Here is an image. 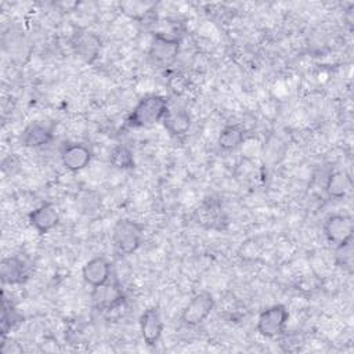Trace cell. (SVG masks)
Wrapping results in <instances>:
<instances>
[{
    "mask_svg": "<svg viewBox=\"0 0 354 354\" xmlns=\"http://www.w3.org/2000/svg\"><path fill=\"white\" fill-rule=\"evenodd\" d=\"M169 111V101L159 94L144 95L127 116L130 127H149L163 120Z\"/></svg>",
    "mask_w": 354,
    "mask_h": 354,
    "instance_id": "6da1fadb",
    "label": "cell"
},
{
    "mask_svg": "<svg viewBox=\"0 0 354 354\" xmlns=\"http://www.w3.org/2000/svg\"><path fill=\"white\" fill-rule=\"evenodd\" d=\"M144 241V227L130 218H120L112 230V243L119 254L134 253Z\"/></svg>",
    "mask_w": 354,
    "mask_h": 354,
    "instance_id": "7a4b0ae2",
    "label": "cell"
},
{
    "mask_svg": "<svg viewBox=\"0 0 354 354\" xmlns=\"http://www.w3.org/2000/svg\"><path fill=\"white\" fill-rule=\"evenodd\" d=\"M289 319V313L283 304H274L259 314L256 329L268 339L282 336L285 333Z\"/></svg>",
    "mask_w": 354,
    "mask_h": 354,
    "instance_id": "3957f363",
    "label": "cell"
},
{
    "mask_svg": "<svg viewBox=\"0 0 354 354\" xmlns=\"http://www.w3.org/2000/svg\"><path fill=\"white\" fill-rule=\"evenodd\" d=\"M216 306V300L213 295L207 290H202L196 293L188 304L181 311V322L187 326H196L201 325L213 311Z\"/></svg>",
    "mask_w": 354,
    "mask_h": 354,
    "instance_id": "277c9868",
    "label": "cell"
},
{
    "mask_svg": "<svg viewBox=\"0 0 354 354\" xmlns=\"http://www.w3.org/2000/svg\"><path fill=\"white\" fill-rule=\"evenodd\" d=\"M180 39L166 36L165 33H155L149 44L148 55L151 61L159 66H170L178 55Z\"/></svg>",
    "mask_w": 354,
    "mask_h": 354,
    "instance_id": "5b68a950",
    "label": "cell"
},
{
    "mask_svg": "<svg viewBox=\"0 0 354 354\" xmlns=\"http://www.w3.org/2000/svg\"><path fill=\"white\" fill-rule=\"evenodd\" d=\"M91 301L98 310H113L124 301V292L118 281L109 279L105 283L93 288Z\"/></svg>",
    "mask_w": 354,
    "mask_h": 354,
    "instance_id": "8992f818",
    "label": "cell"
},
{
    "mask_svg": "<svg viewBox=\"0 0 354 354\" xmlns=\"http://www.w3.org/2000/svg\"><path fill=\"white\" fill-rule=\"evenodd\" d=\"M324 232L329 242L335 245L344 243L353 239L354 232V221L348 214L335 213L330 214L324 224Z\"/></svg>",
    "mask_w": 354,
    "mask_h": 354,
    "instance_id": "52a82bcc",
    "label": "cell"
},
{
    "mask_svg": "<svg viewBox=\"0 0 354 354\" xmlns=\"http://www.w3.org/2000/svg\"><path fill=\"white\" fill-rule=\"evenodd\" d=\"M138 322H140L141 336H142L145 344L149 347L155 346L160 340L163 328H165L160 310L158 307H148L140 315Z\"/></svg>",
    "mask_w": 354,
    "mask_h": 354,
    "instance_id": "ba28073f",
    "label": "cell"
},
{
    "mask_svg": "<svg viewBox=\"0 0 354 354\" xmlns=\"http://www.w3.org/2000/svg\"><path fill=\"white\" fill-rule=\"evenodd\" d=\"M72 47L86 64H93L101 51V39L90 30H80L73 35Z\"/></svg>",
    "mask_w": 354,
    "mask_h": 354,
    "instance_id": "9c48e42d",
    "label": "cell"
},
{
    "mask_svg": "<svg viewBox=\"0 0 354 354\" xmlns=\"http://www.w3.org/2000/svg\"><path fill=\"white\" fill-rule=\"evenodd\" d=\"M54 138V126L46 122L29 123L21 134V142L26 148H40L50 144Z\"/></svg>",
    "mask_w": 354,
    "mask_h": 354,
    "instance_id": "30bf717a",
    "label": "cell"
},
{
    "mask_svg": "<svg viewBox=\"0 0 354 354\" xmlns=\"http://www.w3.org/2000/svg\"><path fill=\"white\" fill-rule=\"evenodd\" d=\"M28 220H29V224L39 234H47L58 225L59 213H58L55 205H53L50 202H44L40 206L35 207L28 214Z\"/></svg>",
    "mask_w": 354,
    "mask_h": 354,
    "instance_id": "8fae6325",
    "label": "cell"
},
{
    "mask_svg": "<svg viewBox=\"0 0 354 354\" xmlns=\"http://www.w3.org/2000/svg\"><path fill=\"white\" fill-rule=\"evenodd\" d=\"M91 149L82 142L66 144L61 151V162L69 171L83 170L91 160Z\"/></svg>",
    "mask_w": 354,
    "mask_h": 354,
    "instance_id": "7c38bea8",
    "label": "cell"
},
{
    "mask_svg": "<svg viewBox=\"0 0 354 354\" xmlns=\"http://www.w3.org/2000/svg\"><path fill=\"white\" fill-rule=\"evenodd\" d=\"M82 275L86 283L95 288L111 279L112 266L104 256H95L83 266Z\"/></svg>",
    "mask_w": 354,
    "mask_h": 354,
    "instance_id": "4fadbf2b",
    "label": "cell"
},
{
    "mask_svg": "<svg viewBox=\"0 0 354 354\" xmlns=\"http://www.w3.org/2000/svg\"><path fill=\"white\" fill-rule=\"evenodd\" d=\"M0 278L4 285H19L29 278V268L18 256L4 257L0 263Z\"/></svg>",
    "mask_w": 354,
    "mask_h": 354,
    "instance_id": "5bb4252c",
    "label": "cell"
},
{
    "mask_svg": "<svg viewBox=\"0 0 354 354\" xmlns=\"http://www.w3.org/2000/svg\"><path fill=\"white\" fill-rule=\"evenodd\" d=\"M162 123H163V127L169 131V134L180 137V136H184L188 133V130L191 129V124H192V119H191V115L188 113V111H185V109L169 108Z\"/></svg>",
    "mask_w": 354,
    "mask_h": 354,
    "instance_id": "9a60e30c",
    "label": "cell"
},
{
    "mask_svg": "<svg viewBox=\"0 0 354 354\" xmlns=\"http://www.w3.org/2000/svg\"><path fill=\"white\" fill-rule=\"evenodd\" d=\"M351 185V177L346 171L336 170L329 174L325 184V189L330 198L340 199L350 192Z\"/></svg>",
    "mask_w": 354,
    "mask_h": 354,
    "instance_id": "2e32d148",
    "label": "cell"
},
{
    "mask_svg": "<svg viewBox=\"0 0 354 354\" xmlns=\"http://www.w3.org/2000/svg\"><path fill=\"white\" fill-rule=\"evenodd\" d=\"M245 141V130L239 124H228L221 129L217 144L221 151H234Z\"/></svg>",
    "mask_w": 354,
    "mask_h": 354,
    "instance_id": "e0dca14e",
    "label": "cell"
},
{
    "mask_svg": "<svg viewBox=\"0 0 354 354\" xmlns=\"http://www.w3.org/2000/svg\"><path fill=\"white\" fill-rule=\"evenodd\" d=\"M109 163L112 167H115L118 170L133 169L136 166L133 151L123 144L113 147V149L111 151V155H109Z\"/></svg>",
    "mask_w": 354,
    "mask_h": 354,
    "instance_id": "ac0fdd59",
    "label": "cell"
},
{
    "mask_svg": "<svg viewBox=\"0 0 354 354\" xmlns=\"http://www.w3.org/2000/svg\"><path fill=\"white\" fill-rule=\"evenodd\" d=\"M335 261L336 266H339L340 268H344L347 271H353V239L336 245V250H335Z\"/></svg>",
    "mask_w": 354,
    "mask_h": 354,
    "instance_id": "d6986e66",
    "label": "cell"
},
{
    "mask_svg": "<svg viewBox=\"0 0 354 354\" xmlns=\"http://www.w3.org/2000/svg\"><path fill=\"white\" fill-rule=\"evenodd\" d=\"M220 210V206L217 202L212 201L210 203H205L203 207L198 212L199 213V223H205L207 221L210 227L214 225V223H217V212Z\"/></svg>",
    "mask_w": 354,
    "mask_h": 354,
    "instance_id": "ffe728a7",
    "label": "cell"
},
{
    "mask_svg": "<svg viewBox=\"0 0 354 354\" xmlns=\"http://www.w3.org/2000/svg\"><path fill=\"white\" fill-rule=\"evenodd\" d=\"M19 319H21V315L12 307L8 310L7 303L4 301L3 317H1V335L4 336L10 328H12L17 322H19Z\"/></svg>",
    "mask_w": 354,
    "mask_h": 354,
    "instance_id": "44dd1931",
    "label": "cell"
}]
</instances>
